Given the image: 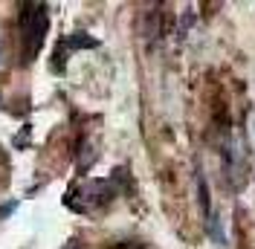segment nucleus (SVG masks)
<instances>
[{
	"label": "nucleus",
	"mask_w": 255,
	"mask_h": 249,
	"mask_svg": "<svg viewBox=\"0 0 255 249\" xmlns=\"http://www.w3.org/2000/svg\"><path fill=\"white\" fill-rule=\"evenodd\" d=\"M20 26H23V41H26V55H35L38 47H41V41H44V29H47V12H44V6H35V12H23L20 17Z\"/></svg>",
	"instance_id": "nucleus-1"
}]
</instances>
